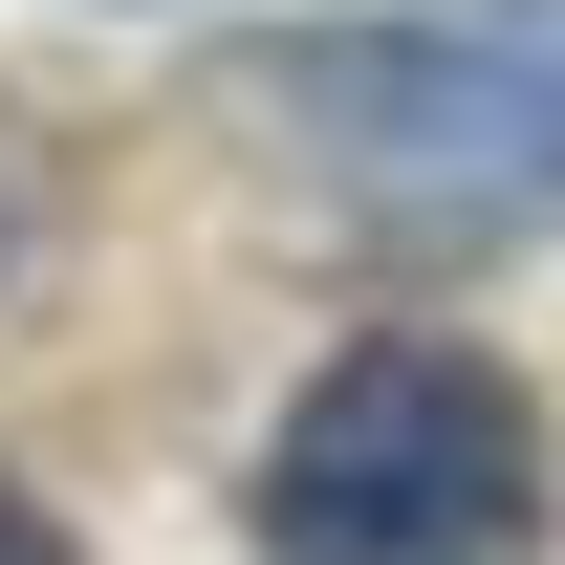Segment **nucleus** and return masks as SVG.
<instances>
[{
    "label": "nucleus",
    "mask_w": 565,
    "mask_h": 565,
    "mask_svg": "<svg viewBox=\"0 0 565 565\" xmlns=\"http://www.w3.org/2000/svg\"><path fill=\"white\" fill-rule=\"evenodd\" d=\"M239 522L262 565H565V435L479 327H370L282 392Z\"/></svg>",
    "instance_id": "1"
},
{
    "label": "nucleus",
    "mask_w": 565,
    "mask_h": 565,
    "mask_svg": "<svg viewBox=\"0 0 565 565\" xmlns=\"http://www.w3.org/2000/svg\"><path fill=\"white\" fill-rule=\"evenodd\" d=\"M262 109L305 174L435 262L565 239V0H392V22H305L262 44Z\"/></svg>",
    "instance_id": "2"
},
{
    "label": "nucleus",
    "mask_w": 565,
    "mask_h": 565,
    "mask_svg": "<svg viewBox=\"0 0 565 565\" xmlns=\"http://www.w3.org/2000/svg\"><path fill=\"white\" fill-rule=\"evenodd\" d=\"M0 565H66V522H44V500H22V479H0Z\"/></svg>",
    "instance_id": "3"
}]
</instances>
